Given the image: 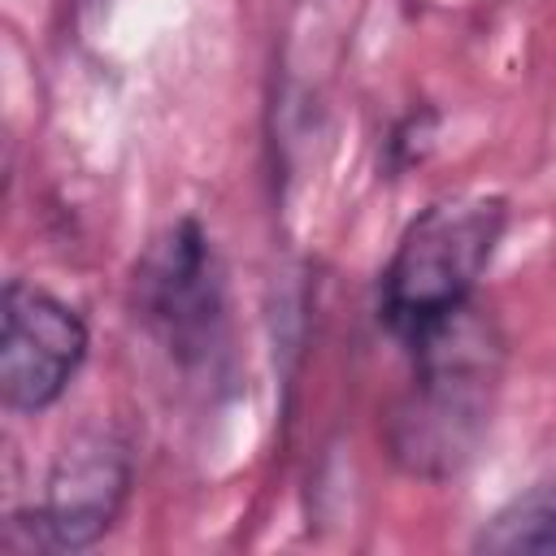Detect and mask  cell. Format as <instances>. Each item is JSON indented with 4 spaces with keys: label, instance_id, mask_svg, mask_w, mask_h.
Returning <instances> with one entry per match:
<instances>
[{
    "label": "cell",
    "instance_id": "4",
    "mask_svg": "<svg viewBox=\"0 0 556 556\" xmlns=\"http://www.w3.org/2000/svg\"><path fill=\"white\" fill-rule=\"evenodd\" d=\"M83 356V317L52 291L13 278L0 300V400L13 413L52 408L78 374Z\"/></svg>",
    "mask_w": 556,
    "mask_h": 556
},
{
    "label": "cell",
    "instance_id": "1",
    "mask_svg": "<svg viewBox=\"0 0 556 556\" xmlns=\"http://www.w3.org/2000/svg\"><path fill=\"white\" fill-rule=\"evenodd\" d=\"M413 378L387 417V447L413 478L460 473L495 413L504 378V334L482 304H460L413 343Z\"/></svg>",
    "mask_w": 556,
    "mask_h": 556
},
{
    "label": "cell",
    "instance_id": "5",
    "mask_svg": "<svg viewBox=\"0 0 556 556\" xmlns=\"http://www.w3.org/2000/svg\"><path fill=\"white\" fill-rule=\"evenodd\" d=\"M130 491V452L113 430L74 434L48 469L43 495L30 513V547L83 552L100 543Z\"/></svg>",
    "mask_w": 556,
    "mask_h": 556
},
{
    "label": "cell",
    "instance_id": "2",
    "mask_svg": "<svg viewBox=\"0 0 556 556\" xmlns=\"http://www.w3.org/2000/svg\"><path fill=\"white\" fill-rule=\"evenodd\" d=\"M508 226L500 195H447L421 208L395 243L382 274V321L395 339L413 343L439 317L473 300V287L495 256Z\"/></svg>",
    "mask_w": 556,
    "mask_h": 556
},
{
    "label": "cell",
    "instance_id": "3",
    "mask_svg": "<svg viewBox=\"0 0 556 556\" xmlns=\"http://www.w3.org/2000/svg\"><path fill=\"white\" fill-rule=\"evenodd\" d=\"M135 308L182 369L217 361L226 339V282L208 230L195 217L152 239L135 269Z\"/></svg>",
    "mask_w": 556,
    "mask_h": 556
},
{
    "label": "cell",
    "instance_id": "6",
    "mask_svg": "<svg viewBox=\"0 0 556 556\" xmlns=\"http://www.w3.org/2000/svg\"><path fill=\"white\" fill-rule=\"evenodd\" d=\"M473 552L491 556H556V478L530 482L495 508L473 534Z\"/></svg>",
    "mask_w": 556,
    "mask_h": 556
}]
</instances>
